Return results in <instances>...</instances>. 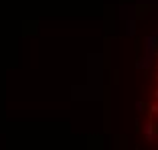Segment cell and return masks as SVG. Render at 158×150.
Segmentation results:
<instances>
[{"label":"cell","instance_id":"3","mask_svg":"<svg viewBox=\"0 0 158 150\" xmlns=\"http://www.w3.org/2000/svg\"><path fill=\"white\" fill-rule=\"evenodd\" d=\"M154 99L158 102V89H154Z\"/></svg>","mask_w":158,"mask_h":150},{"label":"cell","instance_id":"4","mask_svg":"<svg viewBox=\"0 0 158 150\" xmlns=\"http://www.w3.org/2000/svg\"><path fill=\"white\" fill-rule=\"evenodd\" d=\"M156 81H158V75H156Z\"/></svg>","mask_w":158,"mask_h":150},{"label":"cell","instance_id":"2","mask_svg":"<svg viewBox=\"0 0 158 150\" xmlns=\"http://www.w3.org/2000/svg\"><path fill=\"white\" fill-rule=\"evenodd\" d=\"M150 114H158V106L154 103V106H150Z\"/></svg>","mask_w":158,"mask_h":150},{"label":"cell","instance_id":"1","mask_svg":"<svg viewBox=\"0 0 158 150\" xmlns=\"http://www.w3.org/2000/svg\"><path fill=\"white\" fill-rule=\"evenodd\" d=\"M144 134H146V140H148V142H154V140H156V136H158V124L148 122L144 126Z\"/></svg>","mask_w":158,"mask_h":150}]
</instances>
